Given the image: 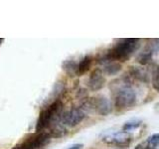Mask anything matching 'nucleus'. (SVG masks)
Here are the masks:
<instances>
[{
    "mask_svg": "<svg viewBox=\"0 0 159 149\" xmlns=\"http://www.w3.org/2000/svg\"><path fill=\"white\" fill-rule=\"evenodd\" d=\"M86 117V112L82 107L72 108L61 115V121L64 125L74 127L82 122Z\"/></svg>",
    "mask_w": 159,
    "mask_h": 149,
    "instance_id": "obj_4",
    "label": "nucleus"
},
{
    "mask_svg": "<svg viewBox=\"0 0 159 149\" xmlns=\"http://www.w3.org/2000/svg\"><path fill=\"white\" fill-rule=\"evenodd\" d=\"M145 50L150 52L153 56L159 54V39H149Z\"/></svg>",
    "mask_w": 159,
    "mask_h": 149,
    "instance_id": "obj_14",
    "label": "nucleus"
},
{
    "mask_svg": "<svg viewBox=\"0 0 159 149\" xmlns=\"http://www.w3.org/2000/svg\"><path fill=\"white\" fill-rule=\"evenodd\" d=\"M12 149H24V148H23V145H22V144H19V145H16L15 147H13Z\"/></svg>",
    "mask_w": 159,
    "mask_h": 149,
    "instance_id": "obj_19",
    "label": "nucleus"
},
{
    "mask_svg": "<svg viewBox=\"0 0 159 149\" xmlns=\"http://www.w3.org/2000/svg\"><path fill=\"white\" fill-rule=\"evenodd\" d=\"M131 141H132V139L130 135L125 131H120V132L114 133L112 135H108L107 137H104V142H107L108 144H112V145L120 149L128 148Z\"/></svg>",
    "mask_w": 159,
    "mask_h": 149,
    "instance_id": "obj_5",
    "label": "nucleus"
},
{
    "mask_svg": "<svg viewBox=\"0 0 159 149\" xmlns=\"http://www.w3.org/2000/svg\"><path fill=\"white\" fill-rule=\"evenodd\" d=\"M51 134L48 132H41L39 133L38 135L34 136L32 138H30V141L32 143V146L34 149L36 148H40L45 146L46 144H48L50 142V138H51Z\"/></svg>",
    "mask_w": 159,
    "mask_h": 149,
    "instance_id": "obj_8",
    "label": "nucleus"
},
{
    "mask_svg": "<svg viewBox=\"0 0 159 149\" xmlns=\"http://www.w3.org/2000/svg\"><path fill=\"white\" fill-rule=\"evenodd\" d=\"M152 86L159 93V65L154 67L152 72Z\"/></svg>",
    "mask_w": 159,
    "mask_h": 149,
    "instance_id": "obj_16",
    "label": "nucleus"
},
{
    "mask_svg": "<svg viewBox=\"0 0 159 149\" xmlns=\"http://www.w3.org/2000/svg\"><path fill=\"white\" fill-rule=\"evenodd\" d=\"M84 145L83 144H80V143H77V144H74V145L70 146L68 149H83Z\"/></svg>",
    "mask_w": 159,
    "mask_h": 149,
    "instance_id": "obj_18",
    "label": "nucleus"
},
{
    "mask_svg": "<svg viewBox=\"0 0 159 149\" xmlns=\"http://www.w3.org/2000/svg\"><path fill=\"white\" fill-rule=\"evenodd\" d=\"M92 62H93V59L91 56H86L81 60V62L79 63L80 74H84L89 71V68L92 66Z\"/></svg>",
    "mask_w": 159,
    "mask_h": 149,
    "instance_id": "obj_12",
    "label": "nucleus"
},
{
    "mask_svg": "<svg viewBox=\"0 0 159 149\" xmlns=\"http://www.w3.org/2000/svg\"><path fill=\"white\" fill-rule=\"evenodd\" d=\"M143 144L145 146V149H156L159 146V133L149 136Z\"/></svg>",
    "mask_w": 159,
    "mask_h": 149,
    "instance_id": "obj_13",
    "label": "nucleus"
},
{
    "mask_svg": "<svg viewBox=\"0 0 159 149\" xmlns=\"http://www.w3.org/2000/svg\"><path fill=\"white\" fill-rule=\"evenodd\" d=\"M63 108V103L61 101H55L52 104L43 109L40 113L39 118L36 123V131L40 132L46 127L50 126V124H52L58 119V117H61V111Z\"/></svg>",
    "mask_w": 159,
    "mask_h": 149,
    "instance_id": "obj_3",
    "label": "nucleus"
},
{
    "mask_svg": "<svg viewBox=\"0 0 159 149\" xmlns=\"http://www.w3.org/2000/svg\"><path fill=\"white\" fill-rule=\"evenodd\" d=\"M2 42H3V39H2V38H1V39H0V44H1V43H2Z\"/></svg>",
    "mask_w": 159,
    "mask_h": 149,
    "instance_id": "obj_20",
    "label": "nucleus"
},
{
    "mask_svg": "<svg viewBox=\"0 0 159 149\" xmlns=\"http://www.w3.org/2000/svg\"><path fill=\"white\" fill-rule=\"evenodd\" d=\"M141 124V121L140 120H135V121H129V122H126L124 125L122 126V131H130L132 129H135L137 128L139 125Z\"/></svg>",
    "mask_w": 159,
    "mask_h": 149,
    "instance_id": "obj_17",
    "label": "nucleus"
},
{
    "mask_svg": "<svg viewBox=\"0 0 159 149\" xmlns=\"http://www.w3.org/2000/svg\"><path fill=\"white\" fill-rule=\"evenodd\" d=\"M106 78L103 77V72L102 69L97 68L92 72L91 76H89L88 79V88L92 89L93 92H97L102 89L104 86H106Z\"/></svg>",
    "mask_w": 159,
    "mask_h": 149,
    "instance_id": "obj_7",
    "label": "nucleus"
},
{
    "mask_svg": "<svg viewBox=\"0 0 159 149\" xmlns=\"http://www.w3.org/2000/svg\"><path fill=\"white\" fill-rule=\"evenodd\" d=\"M63 71L70 77H77L80 74L79 72V63L74 60H66L62 64Z\"/></svg>",
    "mask_w": 159,
    "mask_h": 149,
    "instance_id": "obj_9",
    "label": "nucleus"
},
{
    "mask_svg": "<svg viewBox=\"0 0 159 149\" xmlns=\"http://www.w3.org/2000/svg\"><path fill=\"white\" fill-rule=\"evenodd\" d=\"M140 47V40L136 38L123 39L117 43L111 50L107 51L102 56L103 63H108L112 61L124 62L130 58Z\"/></svg>",
    "mask_w": 159,
    "mask_h": 149,
    "instance_id": "obj_1",
    "label": "nucleus"
},
{
    "mask_svg": "<svg viewBox=\"0 0 159 149\" xmlns=\"http://www.w3.org/2000/svg\"><path fill=\"white\" fill-rule=\"evenodd\" d=\"M121 64L116 61H112L109 62L106 65H103L102 68V72L107 74V76H113V74H116L117 73H119L121 71Z\"/></svg>",
    "mask_w": 159,
    "mask_h": 149,
    "instance_id": "obj_11",
    "label": "nucleus"
},
{
    "mask_svg": "<svg viewBox=\"0 0 159 149\" xmlns=\"http://www.w3.org/2000/svg\"><path fill=\"white\" fill-rule=\"evenodd\" d=\"M152 57H153V55L150 52H148V51H146V50H144L142 53H140L137 56V62L140 65H142V66H145V65L150 63Z\"/></svg>",
    "mask_w": 159,
    "mask_h": 149,
    "instance_id": "obj_15",
    "label": "nucleus"
},
{
    "mask_svg": "<svg viewBox=\"0 0 159 149\" xmlns=\"http://www.w3.org/2000/svg\"><path fill=\"white\" fill-rule=\"evenodd\" d=\"M128 73L131 74V77L138 79V81L147 83L149 81V74L147 73L146 70H144L142 68L139 67H130Z\"/></svg>",
    "mask_w": 159,
    "mask_h": 149,
    "instance_id": "obj_10",
    "label": "nucleus"
},
{
    "mask_svg": "<svg viewBox=\"0 0 159 149\" xmlns=\"http://www.w3.org/2000/svg\"><path fill=\"white\" fill-rule=\"evenodd\" d=\"M116 87L113 89L114 93V106L118 109H124L131 107L136 102V94L131 87L128 84V82L125 79L120 81V84L117 86L111 83V86Z\"/></svg>",
    "mask_w": 159,
    "mask_h": 149,
    "instance_id": "obj_2",
    "label": "nucleus"
},
{
    "mask_svg": "<svg viewBox=\"0 0 159 149\" xmlns=\"http://www.w3.org/2000/svg\"><path fill=\"white\" fill-rule=\"evenodd\" d=\"M91 102H92L93 108L102 116L107 115L112 111V104L111 101L103 96H98L96 97H92Z\"/></svg>",
    "mask_w": 159,
    "mask_h": 149,
    "instance_id": "obj_6",
    "label": "nucleus"
}]
</instances>
